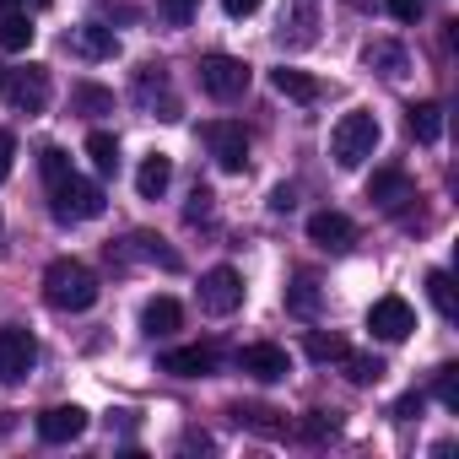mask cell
Listing matches in <instances>:
<instances>
[{
  "label": "cell",
  "instance_id": "1",
  "mask_svg": "<svg viewBox=\"0 0 459 459\" xmlns=\"http://www.w3.org/2000/svg\"><path fill=\"white\" fill-rule=\"evenodd\" d=\"M44 303L60 314H87L98 303V276L82 260H55L44 271Z\"/></svg>",
  "mask_w": 459,
  "mask_h": 459
},
{
  "label": "cell",
  "instance_id": "2",
  "mask_svg": "<svg viewBox=\"0 0 459 459\" xmlns=\"http://www.w3.org/2000/svg\"><path fill=\"white\" fill-rule=\"evenodd\" d=\"M378 141H384V125H378L368 108L341 114V119H335V130H330V152H335V162H341V168H362V162L378 152Z\"/></svg>",
  "mask_w": 459,
  "mask_h": 459
},
{
  "label": "cell",
  "instance_id": "3",
  "mask_svg": "<svg viewBox=\"0 0 459 459\" xmlns=\"http://www.w3.org/2000/svg\"><path fill=\"white\" fill-rule=\"evenodd\" d=\"M49 211H55V221H98L108 211V195H103V184L71 173L65 184L49 189Z\"/></svg>",
  "mask_w": 459,
  "mask_h": 459
},
{
  "label": "cell",
  "instance_id": "4",
  "mask_svg": "<svg viewBox=\"0 0 459 459\" xmlns=\"http://www.w3.org/2000/svg\"><path fill=\"white\" fill-rule=\"evenodd\" d=\"M200 135H205V146H211V157H216L221 173H244L249 168V135H244L238 119H211Z\"/></svg>",
  "mask_w": 459,
  "mask_h": 459
},
{
  "label": "cell",
  "instance_id": "5",
  "mask_svg": "<svg viewBox=\"0 0 459 459\" xmlns=\"http://www.w3.org/2000/svg\"><path fill=\"white\" fill-rule=\"evenodd\" d=\"M200 87L216 98V103H233L249 92V65L233 60V55H205L200 60Z\"/></svg>",
  "mask_w": 459,
  "mask_h": 459
},
{
  "label": "cell",
  "instance_id": "6",
  "mask_svg": "<svg viewBox=\"0 0 459 459\" xmlns=\"http://www.w3.org/2000/svg\"><path fill=\"white\" fill-rule=\"evenodd\" d=\"M200 308H205V314H216V319L238 314V308H244V276H238L233 265L205 271V276H200Z\"/></svg>",
  "mask_w": 459,
  "mask_h": 459
},
{
  "label": "cell",
  "instance_id": "7",
  "mask_svg": "<svg viewBox=\"0 0 459 459\" xmlns=\"http://www.w3.org/2000/svg\"><path fill=\"white\" fill-rule=\"evenodd\" d=\"M33 362H39L33 330H22V325H6V330H0V384H22V378L33 373Z\"/></svg>",
  "mask_w": 459,
  "mask_h": 459
},
{
  "label": "cell",
  "instance_id": "8",
  "mask_svg": "<svg viewBox=\"0 0 459 459\" xmlns=\"http://www.w3.org/2000/svg\"><path fill=\"white\" fill-rule=\"evenodd\" d=\"M368 330L394 346V341H405V335L416 330V308H411L400 292H389V298H378V303L368 308Z\"/></svg>",
  "mask_w": 459,
  "mask_h": 459
},
{
  "label": "cell",
  "instance_id": "9",
  "mask_svg": "<svg viewBox=\"0 0 459 459\" xmlns=\"http://www.w3.org/2000/svg\"><path fill=\"white\" fill-rule=\"evenodd\" d=\"M308 244H319V249H330V255H346V249L357 244V227H351V216H341V211H314V216H308Z\"/></svg>",
  "mask_w": 459,
  "mask_h": 459
},
{
  "label": "cell",
  "instance_id": "10",
  "mask_svg": "<svg viewBox=\"0 0 459 459\" xmlns=\"http://www.w3.org/2000/svg\"><path fill=\"white\" fill-rule=\"evenodd\" d=\"M368 200L384 205V211H400V205L416 200V184H411L405 168H373V178H368Z\"/></svg>",
  "mask_w": 459,
  "mask_h": 459
},
{
  "label": "cell",
  "instance_id": "11",
  "mask_svg": "<svg viewBox=\"0 0 459 459\" xmlns=\"http://www.w3.org/2000/svg\"><path fill=\"white\" fill-rule=\"evenodd\" d=\"M238 368H244L249 378H260V384H281V378L292 373V357H287L281 346L260 341V346H244V351H238Z\"/></svg>",
  "mask_w": 459,
  "mask_h": 459
},
{
  "label": "cell",
  "instance_id": "12",
  "mask_svg": "<svg viewBox=\"0 0 459 459\" xmlns=\"http://www.w3.org/2000/svg\"><path fill=\"white\" fill-rule=\"evenodd\" d=\"M6 92H12V103H17L22 114H44V108H49V71H44V65H28V71L6 76Z\"/></svg>",
  "mask_w": 459,
  "mask_h": 459
},
{
  "label": "cell",
  "instance_id": "13",
  "mask_svg": "<svg viewBox=\"0 0 459 459\" xmlns=\"http://www.w3.org/2000/svg\"><path fill=\"white\" fill-rule=\"evenodd\" d=\"M82 432H87V411L82 405H49L39 416V437L44 443H76Z\"/></svg>",
  "mask_w": 459,
  "mask_h": 459
},
{
  "label": "cell",
  "instance_id": "14",
  "mask_svg": "<svg viewBox=\"0 0 459 459\" xmlns=\"http://www.w3.org/2000/svg\"><path fill=\"white\" fill-rule=\"evenodd\" d=\"M157 368L173 373V378H205V373L216 368V351H211V346H173V351L157 357Z\"/></svg>",
  "mask_w": 459,
  "mask_h": 459
},
{
  "label": "cell",
  "instance_id": "15",
  "mask_svg": "<svg viewBox=\"0 0 459 459\" xmlns=\"http://www.w3.org/2000/svg\"><path fill=\"white\" fill-rule=\"evenodd\" d=\"M135 98H141L146 108H162L157 119H178V98L168 92V76H162L157 65H146V71L135 76Z\"/></svg>",
  "mask_w": 459,
  "mask_h": 459
},
{
  "label": "cell",
  "instance_id": "16",
  "mask_svg": "<svg viewBox=\"0 0 459 459\" xmlns=\"http://www.w3.org/2000/svg\"><path fill=\"white\" fill-rule=\"evenodd\" d=\"M168 184H173V162H168L162 152H152V157L141 162V173H135V195H141V200H162Z\"/></svg>",
  "mask_w": 459,
  "mask_h": 459
},
{
  "label": "cell",
  "instance_id": "17",
  "mask_svg": "<svg viewBox=\"0 0 459 459\" xmlns=\"http://www.w3.org/2000/svg\"><path fill=\"white\" fill-rule=\"evenodd\" d=\"M178 325H184V308H178L173 298H152V303L141 308V330H146L152 341H157V335H173Z\"/></svg>",
  "mask_w": 459,
  "mask_h": 459
},
{
  "label": "cell",
  "instance_id": "18",
  "mask_svg": "<svg viewBox=\"0 0 459 459\" xmlns=\"http://www.w3.org/2000/svg\"><path fill=\"white\" fill-rule=\"evenodd\" d=\"M76 55H87V60H114L119 55V39H114V28H98V22H87V28H76Z\"/></svg>",
  "mask_w": 459,
  "mask_h": 459
},
{
  "label": "cell",
  "instance_id": "19",
  "mask_svg": "<svg viewBox=\"0 0 459 459\" xmlns=\"http://www.w3.org/2000/svg\"><path fill=\"white\" fill-rule=\"evenodd\" d=\"M233 421L249 427V432H260V437H281L287 432V416L271 411V405H233Z\"/></svg>",
  "mask_w": 459,
  "mask_h": 459
},
{
  "label": "cell",
  "instance_id": "20",
  "mask_svg": "<svg viewBox=\"0 0 459 459\" xmlns=\"http://www.w3.org/2000/svg\"><path fill=\"white\" fill-rule=\"evenodd\" d=\"M271 82H276V92H281V98H292V103H319V82H314L308 71L281 65V71H271Z\"/></svg>",
  "mask_w": 459,
  "mask_h": 459
},
{
  "label": "cell",
  "instance_id": "21",
  "mask_svg": "<svg viewBox=\"0 0 459 459\" xmlns=\"http://www.w3.org/2000/svg\"><path fill=\"white\" fill-rule=\"evenodd\" d=\"M341 368H346V378L357 384V389H373L389 368H384V357H368V351H346L341 357Z\"/></svg>",
  "mask_w": 459,
  "mask_h": 459
},
{
  "label": "cell",
  "instance_id": "22",
  "mask_svg": "<svg viewBox=\"0 0 459 459\" xmlns=\"http://www.w3.org/2000/svg\"><path fill=\"white\" fill-rule=\"evenodd\" d=\"M33 44V22L22 17V12H0V49L6 55H22Z\"/></svg>",
  "mask_w": 459,
  "mask_h": 459
},
{
  "label": "cell",
  "instance_id": "23",
  "mask_svg": "<svg viewBox=\"0 0 459 459\" xmlns=\"http://www.w3.org/2000/svg\"><path fill=\"white\" fill-rule=\"evenodd\" d=\"M362 60H368L378 76H400V71H405V49H400V44H389V39L368 44V49H362Z\"/></svg>",
  "mask_w": 459,
  "mask_h": 459
},
{
  "label": "cell",
  "instance_id": "24",
  "mask_svg": "<svg viewBox=\"0 0 459 459\" xmlns=\"http://www.w3.org/2000/svg\"><path fill=\"white\" fill-rule=\"evenodd\" d=\"M411 135L432 146V141L443 135V108H437V103H411Z\"/></svg>",
  "mask_w": 459,
  "mask_h": 459
},
{
  "label": "cell",
  "instance_id": "25",
  "mask_svg": "<svg viewBox=\"0 0 459 459\" xmlns=\"http://www.w3.org/2000/svg\"><path fill=\"white\" fill-rule=\"evenodd\" d=\"M87 157H92L98 173H114V168H119V141H114L108 130H92V135H87Z\"/></svg>",
  "mask_w": 459,
  "mask_h": 459
},
{
  "label": "cell",
  "instance_id": "26",
  "mask_svg": "<svg viewBox=\"0 0 459 459\" xmlns=\"http://www.w3.org/2000/svg\"><path fill=\"white\" fill-rule=\"evenodd\" d=\"M287 308L303 314V319H314V314H319V281H314V276H298L292 292H287Z\"/></svg>",
  "mask_w": 459,
  "mask_h": 459
},
{
  "label": "cell",
  "instance_id": "27",
  "mask_svg": "<svg viewBox=\"0 0 459 459\" xmlns=\"http://www.w3.org/2000/svg\"><path fill=\"white\" fill-rule=\"evenodd\" d=\"M346 351H351V346H346L341 335H330V330H308V357H314V362H341Z\"/></svg>",
  "mask_w": 459,
  "mask_h": 459
},
{
  "label": "cell",
  "instance_id": "28",
  "mask_svg": "<svg viewBox=\"0 0 459 459\" xmlns=\"http://www.w3.org/2000/svg\"><path fill=\"white\" fill-rule=\"evenodd\" d=\"M427 298H432V308H437L443 319L459 314V308H454V281H448V271H432V276H427Z\"/></svg>",
  "mask_w": 459,
  "mask_h": 459
},
{
  "label": "cell",
  "instance_id": "29",
  "mask_svg": "<svg viewBox=\"0 0 459 459\" xmlns=\"http://www.w3.org/2000/svg\"><path fill=\"white\" fill-rule=\"evenodd\" d=\"M39 168H44V184H49V189L71 178V157H65L60 146H44V152H39Z\"/></svg>",
  "mask_w": 459,
  "mask_h": 459
},
{
  "label": "cell",
  "instance_id": "30",
  "mask_svg": "<svg viewBox=\"0 0 459 459\" xmlns=\"http://www.w3.org/2000/svg\"><path fill=\"white\" fill-rule=\"evenodd\" d=\"M130 244H135L141 260H152V265H162V271H178V265H184L173 249H162V238H146V233H141V238H130Z\"/></svg>",
  "mask_w": 459,
  "mask_h": 459
},
{
  "label": "cell",
  "instance_id": "31",
  "mask_svg": "<svg viewBox=\"0 0 459 459\" xmlns=\"http://www.w3.org/2000/svg\"><path fill=\"white\" fill-rule=\"evenodd\" d=\"M76 108H82V114H114V92L82 82V87H76Z\"/></svg>",
  "mask_w": 459,
  "mask_h": 459
},
{
  "label": "cell",
  "instance_id": "32",
  "mask_svg": "<svg viewBox=\"0 0 459 459\" xmlns=\"http://www.w3.org/2000/svg\"><path fill=\"white\" fill-rule=\"evenodd\" d=\"M195 6H200V0H157V17L168 28H189L195 22Z\"/></svg>",
  "mask_w": 459,
  "mask_h": 459
},
{
  "label": "cell",
  "instance_id": "33",
  "mask_svg": "<svg viewBox=\"0 0 459 459\" xmlns=\"http://www.w3.org/2000/svg\"><path fill=\"white\" fill-rule=\"evenodd\" d=\"M335 432H341V416H335V411H308L303 437H314V443H319V437H335Z\"/></svg>",
  "mask_w": 459,
  "mask_h": 459
},
{
  "label": "cell",
  "instance_id": "34",
  "mask_svg": "<svg viewBox=\"0 0 459 459\" xmlns=\"http://www.w3.org/2000/svg\"><path fill=\"white\" fill-rule=\"evenodd\" d=\"M437 400L448 405V411H459V368H437Z\"/></svg>",
  "mask_w": 459,
  "mask_h": 459
},
{
  "label": "cell",
  "instance_id": "35",
  "mask_svg": "<svg viewBox=\"0 0 459 459\" xmlns=\"http://www.w3.org/2000/svg\"><path fill=\"white\" fill-rule=\"evenodd\" d=\"M421 405H427V400L411 389V394H400V400H394V416H400V421H416V416H421Z\"/></svg>",
  "mask_w": 459,
  "mask_h": 459
},
{
  "label": "cell",
  "instance_id": "36",
  "mask_svg": "<svg viewBox=\"0 0 459 459\" xmlns=\"http://www.w3.org/2000/svg\"><path fill=\"white\" fill-rule=\"evenodd\" d=\"M12 157H17V135L0 130V184H6V173H12Z\"/></svg>",
  "mask_w": 459,
  "mask_h": 459
},
{
  "label": "cell",
  "instance_id": "37",
  "mask_svg": "<svg viewBox=\"0 0 459 459\" xmlns=\"http://www.w3.org/2000/svg\"><path fill=\"white\" fill-rule=\"evenodd\" d=\"M389 17L394 22H416L421 17V0H389Z\"/></svg>",
  "mask_w": 459,
  "mask_h": 459
},
{
  "label": "cell",
  "instance_id": "38",
  "mask_svg": "<svg viewBox=\"0 0 459 459\" xmlns=\"http://www.w3.org/2000/svg\"><path fill=\"white\" fill-rule=\"evenodd\" d=\"M260 6H265V0H221V12H227V17H238V22H244V17H255Z\"/></svg>",
  "mask_w": 459,
  "mask_h": 459
},
{
  "label": "cell",
  "instance_id": "39",
  "mask_svg": "<svg viewBox=\"0 0 459 459\" xmlns=\"http://www.w3.org/2000/svg\"><path fill=\"white\" fill-rule=\"evenodd\" d=\"M189 200H195V205H189V221H200V216H211V189H195Z\"/></svg>",
  "mask_w": 459,
  "mask_h": 459
},
{
  "label": "cell",
  "instance_id": "40",
  "mask_svg": "<svg viewBox=\"0 0 459 459\" xmlns=\"http://www.w3.org/2000/svg\"><path fill=\"white\" fill-rule=\"evenodd\" d=\"M292 205H298V195H292L287 184H281V189H271V211H292Z\"/></svg>",
  "mask_w": 459,
  "mask_h": 459
},
{
  "label": "cell",
  "instance_id": "41",
  "mask_svg": "<svg viewBox=\"0 0 459 459\" xmlns=\"http://www.w3.org/2000/svg\"><path fill=\"white\" fill-rule=\"evenodd\" d=\"M0 12H17V0H0Z\"/></svg>",
  "mask_w": 459,
  "mask_h": 459
},
{
  "label": "cell",
  "instance_id": "42",
  "mask_svg": "<svg viewBox=\"0 0 459 459\" xmlns=\"http://www.w3.org/2000/svg\"><path fill=\"white\" fill-rule=\"evenodd\" d=\"M0 92H6V71H0Z\"/></svg>",
  "mask_w": 459,
  "mask_h": 459
},
{
  "label": "cell",
  "instance_id": "43",
  "mask_svg": "<svg viewBox=\"0 0 459 459\" xmlns=\"http://www.w3.org/2000/svg\"><path fill=\"white\" fill-rule=\"evenodd\" d=\"M39 6H49V0H39Z\"/></svg>",
  "mask_w": 459,
  "mask_h": 459
}]
</instances>
